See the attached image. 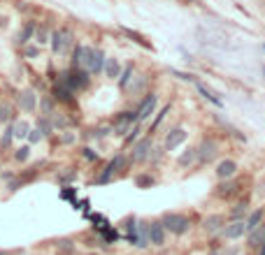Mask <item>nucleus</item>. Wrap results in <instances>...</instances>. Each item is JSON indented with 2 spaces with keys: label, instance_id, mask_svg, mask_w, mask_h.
I'll use <instances>...</instances> for the list:
<instances>
[{
  "label": "nucleus",
  "instance_id": "nucleus-1",
  "mask_svg": "<svg viewBox=\"0 0 265 255\" xmlns=\"http://www.w3.org/2000/svg\"><path fill=\"white\" fill-rule=\"evenodd\" d=\"M61 84H65V86L72 88L77 93V91H84L88 86V74L84 72L82 67H72V70L61 74Z\"/></svg>",
  "mask_w": 265,
  "mask_h": 255
},
{
  "label": "nucleus",
  "instance_id": "nucleus-2",
  "mask_svg": "<svg viewBox=\"0 0 265 255\" xmlns=\"http://www.w3.org/2000/svg\"><path fill=\"white\" fill-rule=\"evenodd\" d=\"M161 223H163L165 230H170L172 235H177V237H182L184 232H189V228H191L189 216H184V214H165Z\"/></svg>",
  "mask_w": 265,
  "mask_h": 255
},
{
  "label": "nucleus",
  "instance_id": "nucleus-3",
  "mask_svg": "<svg viewBox=\"0 0 265 255\" xmlns=\"http://www.w3.org/2000/svg\"><path fill=\"white\" fill-rule=\"evenodd\" d=\"M72 40H75V35L70 28H61V30H54L49 42H51V51L54 54H65L70 47H72Z\"/></svg>",
  "mask_w": 265,
  "mask_h": 255
},
{
  "label": "nucleus",
  "instance_id": "nucleus-4",
  "mask_svg": "<svg viewBox=\"0 0 265 255\" xmlns=\"http://www.w3.org/2000/svg\"><path fill=\"white\" fill-rule=\"evenodd\" d=\"M156 102H158L156 93H149L147 98H144V102L140 105V109H137V123L147 121V119H149V116L156 112Z\"/></svg>",
  "mask_w": 265,
  "mask_h": 255
},
{
  "label": "nucleus",
  "instance_id": "nucleus-5",
  "mask_svg": "<svg viewBox=\"0 0 265 255\" xmlns=\"http://www.w3.org/2000/svg\"><path fill=\"white\" fill-rule=\"evenodd\" d=\"M151 155V137H142V139L135 141L133 146V160L135 162H142Z\"/></svg>",
  "mask_w": 265,
  "mask_h": 255
},
{
  "label": "nucleus",
  "instance_id": "nucleus-6",
  "mask_svg": "<svg viewBox=\"0 0 265 255\" xmlns=\"http://www.w3.org/2000/svg\"><path fill=\"white\" fill-rule=\"evenodd\" d=\"M19 107H21V112H26V114H33L35 112V107H37V95H35L33 88H26V91L19 93Z\"/></svg>",
  "mask_w": 265,
  "mask_h": 255
},
{
  "label": "nucleus",
  "instance_id": "nucleus-7",
  "mask_svg": "<svg viewBox=\"0 0 265 255\" xmlns=\"http://www.w3.org/2000/svg\"><path fill=\"white\" fill-rule=\"evenodd\" d=\"M186 137H189V132H186L184 128H175V130H170L168 137H165V151H175L177 146H182L184 141H186Z\"/></svg>",
  "mask_w": 265,
  "mask_h": 255
},
{
  "label": "nucleus",
  "instance_id": "nucleus-8",
  "mask_svg": "<svg viewBox=\"0 0 265 255\" xmlns=\"http://www.w3.org/2000/svg\"><path fill=\"white\" fill-rule=\"evenodd\" d=\"M196 151H198V160H200V162H210L212 158L217 155L219 144L214 139H203V144H200Z\"/></svg>",
  "mask_w": 265,
  "mask_h": 255
},
{
  "label": "nucleus",
  "instance_id": "nucleus-9",
  "mask_svg": "<svg viewBox=\"0 0 265 255\" xmlns=\"http://www.w3.org/2000/svg\"><path fill=\"white\" fill-rule=\"evenodd\" d=\"M245 235H247V221H245V218L233 221L231 225H226V228H224L226 239H240V237H245Z\"/></svg>",
  "mask_w": 265,
  "mask_h": 255
},
{
  "label": "nucleus",
  "instance_id": "nucleus-10",
  "mask_svg": "<svg viewBox=\"0 0 265 255\" xmlns=\"http://www.w3.org/2000/svg\"><path fill=\"white\" fill-rule=\"evenodd\" d=\"M54 100L56 102H63V105H72V102H75V91L58 81V84L54 86Z\"/></svg>",
  "mask_w": 265,
  "mask_h": 255
},
{
  "label": "nucleus",
  "instance_id": "nucleus-11",
  "mask_svg": "<svg viewBox=\"0 0 265 255\" xmlns=\"http://www.w3.org/2000/svg\"><path fill=\"white\" fill-rule=\"evenodd\" d=\"M149 244L151 246H163L165 244V228L161 221L149 225Z\"/></svg>",
  "mask_w": 265,
  "mask_h": 255
},
{
  "label": "nucleus",
  "instance_id": "nucleus-12",
  "mask_svg": "<svg viewBox=\"0 0 265 255\" xmlns=\"http://www.w3.org/2000/svg\"><path fill=\"white\" fill-rule=\"evenodd\" d=\"M235 172H238V162L231 160V158H226V160H221L217 165V176L219 179H233Z\"/></svg>",
  "mask_w": 265,
  "mask_h": 255
},
{
  "label": "nucleus",
  "instance_id": "nucleus-13",
  "mask_svg": "<svg viewBox=\"0 0 265 255\" xmlns=\"http://www.w3.org/2000/svg\"><path fill=\"white\" fill-rule=\"evenodd\" d=\"M224 225H226V218L221 214H212V216H207L203 221V228H205V232H219V230H224Z\"/></svg>",
  "mask_w": 265,
  "mask_h": 255
},
{
  "label": "nucleus",
  "instance_id": "nucleus-14",
  "mask_svg": "<svg viewBox=\"0 0 265 255\" xmlns=\"http://www.w3.org/2000/svg\"><path fill=\"white\" fill-rule=\"evenodd\" d=\"M105 54H102L100 49H93V56H91V61H88V72H93V74H100L105 72Z\"/></svg>",
  "mask_w": 265,
  "mask_h": 255
},
{
  "label": "nucleus",
  "instance_id": "nucleus-15",
  "mask_svg": "<svg viewBox=\"0 0 265 255\" xmlns=\"http://www.w3.org/2000/svg\"><path fill=\"white\" fill-rule=\"evenodd\" d=\"M238 181H231V179H221V183L217 186V195L219 197H231V195L238 193Z\"/></svg>",
  "mask_w": 265,
  "mask_h": 255
},
{
  "label": "nucleus",
  "instance_id": "nucleus-16",
  "mask_svg": "<svg viewBox=\"0 0 265 255\" xmlns=\"http://www.w3.org/2000/svg\"><path fill=\"white\" fill-rule=\"evenodd\" d=\"M105 74H107L109 79H119V74H121V63L116 61V58H107V61H105Z\"/></svg>",
  "mask_w": 265,
  "mask_h": 255
},
{
  "label": "nucleus",
  "instance_id": "nucleus-17",
  "mask_svg": "<svg viewBox=\"0 0 265 255\" xmlns=\"http://www.w3.org/2000/svg\"><path fill=\"white\" fill-rule=\"evenodd\" d=\"M121 33L126 35V37H130V40L135 42V44H140V47H142V49H151V44H149V42H147V40H144V37H142V35H140V33H137V30H130V28L121 26Z\"/></svg>",
  "mask_w": 265,
  "mask_h": 255
},
{
  "label": "nucleus",
  "instance_id": "nucleus-18",
  "mask_svg": "<svg viewBox=\"0 0 265 255\" xmlns=\"http://www.w3.org/2000/svg\"><path fill=\"white\" fill-rule=\"evenodd\" d=\"M126 165H128V158L123 153H116L114 158L107 162V167L112 169V172H121V169H126Z\"/></svg>",
  "mask_w": 265,
  "mask_h": 255
},
{
  "label": "nucleus",
  "instance_id": "nucleus-19",
  "mask_svg": "<svg viewBox=\"0 0 265 255\" xmlns=\"http://www.w3.org/2000/svg\"><path fill=\"white\" fill-rule=\"evenodd\" d=\"M261 221H263V209H256V211H252V214H249V218H247V232H252V230L259 228Z\"/></svg>",
  "mask_w": 265,
  "mask_h": 255
},
{
  "label": "nucleus",
  "instance_id": "nucleus-20",
  "mask_svg": "<svg viewBox=\"0 0 265 255\" xmlns=\"http://www.w3.org/2000/svg\"><path fill=\"white\" fill-rule=\"evenodd\" d=\"M247 235H249V246H252V249H256V246H261V242H263L265 239V228H256V230H252V232H247Z\"/></svg>",
  "mask_w": 265,
  "mask_h": 255
},
{
  "label": "nucleus",
  "instance_id": "nucleus-21",
  "mask_svg": "<svg viewBox=\"0 0 265 255\" xmlns=\"http://www.w3.org/2000/svg\"><path fill=\"white\" fill-rule=\"evenodd\" d=\"M196 88H198V93L203 95L205 100H210V102H212V105H217V107H221V105H224V102L219 100V98H217V95H214V93H212L210 88H205V86H203V84H198V81H196Z\"/></svg>",
  "mask_w": 265,
  "mask_h": 255
},
{
  "label": "nucleus",
  "instance_id": "nucleus-22",
  "mask_svg": "<svg viewBox=\"0 0 265 255\" xmlns=\"http://www.w3.org/2000/svg\"><path fill=\"white\" fill-rule=\"evenodd\" d=\"M35 28H37V26H35L33 21H28L26 26L21 28V33H19V44H26V42L33 37V35H35Z\"/></svg>",
  "mask_w": 265,
  "mask_h": 255
},
{
  "label": "nucleus",
  "instance_id": "nucleus-23",
  "mask_svg": "<svg viewBox=\"0 0 265 255\" xmlns=\"http://www.w3.org/2000/svg\"><path fill=\"white\" fill-rule=\"evenodd\" d=\"M12 128H14V137H16V139H23V137H28V132H30V126H28L26 121H16Z\"/></svg>",
  "mask_w": 265,
  "mask_h": 255
},
{
  "label": "nucleus",
  "instance_id": "nucleus-24",
  "mask_svg": "<svg viewBox=\"0 0 265 255\" xmlns=\"http://www.w3.org/2000/svg\"><path fill=\"white\" fill-rule=\"evenodd\" d=\"M49 37H51V33L47 30V26H37V28H35V42H37L40 47H42V44H47Z\"/></svg>",
  "mask_w": 265,
  "mask_h": 255
},
{
  "label": "nucleus",
  "instance_id": "nucleus-25",
  "mask_svg": "<svg viewBox=\"0 0 265 255\" xmlns=\"http://www.w3.org/2000/svg\"><path fill=\"white\" fill-rule=\"evenodd\" d=\"M130 79H133V65H126L121 70V74H119V86L126 88L130 84Z\"/></svg>",
  "mask_w": 265,
  "mask_h": 255
},
{
  "label": "nucleus",
  "instance_id": "nucleus-26",
  "mask_svg": "<svg viewBox=\"0 0 265 255\" xmlns=\"http://www.w3.org/2000/svg\"><path fill=\"white\" fill-rule=\"evenodd\" d=\"M196 158H198V151H196V148H189L184 155H179V165H182V167H186V165H191Z\"/></svg>",
  "mask_w": 265,
  "mask_h": 255
},
{
  "label": "nucleus",
  "instance_id": "nucleus-27",
  "mask_svg": "<svg viewBox=\"0 0 265 255\" xmlns=\"http://www.w3.org/2000/svg\"><path fill=\"white\" fill-rule=\"evenodd\" d=\"M135 186L137 188H151V186H154V179H151L149 174H140V176H135Z\"/></svg>",
  "mask_w": 265,
  "mask_h": 255
},
{
  "label": "nucleus",
  "instance_id": "nucleus-28",
  "mask_svg": "<svg viewBox=\"0 0 265 255\" xmlns=\"http://www.w3.org/2000/svg\"><path fill=\"white\" fill-rule=\"evenodd\" d=\"M12 139H14V128L9 126L5 130V134H2V139H0V148H7L9 144H12Z\"/></svg>",
  "mask_w": 265,
  "mask_h": 255
},
{
  "label": "nucleus",
  "instance_id": "nucleus-29",
  "mask_svg": "<svg viewBox=\"0 0 265 255\" xmlns=\"http://www.w3.org/2000/svg\"><path fill=\"white\" fill-rule=\"evenodd\" d=\"M247 211H249V209H247V202H242V204H238V207L233 209L231 216L235 218V221H240V218H245V216H247Z\"/></svg>",
  "mask_w": 265,
  "mask_h": 255
},
{
  "label": "nucleus",
  "instance_id": "nucleus-30",
  "mask_svg": "<svg viewBox=\"0 0 265 255\" xmlns=\"http://www.w3.org/2000/svg\"><path fill=\"white\" fill-rule=\"evenodd\" d=\"M37 128H40L42 134H51V123H49V116H42L37 121Z\"/></svg>",
  "mask_w": 265,
  "mask_h": 255
},
{
  "label": "nucleus",
  "instance_id": "nucleus-31",
  "mask_svg": "<svg viewBox=\"0 0 265 255\" xmlns=\"http://www.w3.org/2000/svg\"><path fill=\"white\" fill-rule=\"evenodd\" d=\"M28 155H30V148L28 146H21L16 153H14V160H19V162H26L28 160Z\"/></svg>",
  "mask_w": 265,
  "mask_h": 255
},
{
  "label": "nucleus",
  "instance_id": "nucleus-32",
  "mask_svg": "<svg viewBox=\"0 0 265 255\" xmlns=\"http://www.w3.org/2000/svg\"><path fill=\"white\" fill-rule=\"evenodd\" d=\"M168 112H170V107H163L161 112H158V114H156V119H154V123H151V130H156V128L161 126V121L165 119V114H168Z\"/></svg>",
  "mask_w": 265,
  "mask_h": 255
},
{
  "label": "nucleus",
  "instance_id": "nucleus-33",
  "mask_svg": "<svg viewBox=\"0 0 265 255\" xmlns=\"http://www.w3.org/2000/svg\"><path fill=\"white\" fill-rule=\"evenodd\" d=\"M56 246H58V251H61V253H65V255L72 251V242H70V239H61Z\"/></svg>",
  "mask_w": 265,
  "mask_h": 255
},
{
  "label": "nucleus",
  "instance_id": "nucleus-34",
  "mask_svg": "<svg viewBox=\"0 0 265 255\" xmlns=\"http://www.w3.org/2000/svg\"><path fill=\"white\" fill-rule=\"evenodd\" d=\"M42 114H44V116L54 114V105H51V100H49V98H44V100H42Z\"/></svg>",
  "mask_w": 265,
  "mask_h": 255
},
{
  "label": "nucleus",
  "instance_id": "nucleus-35",
  "mask_svg": "<svg viewBox=\"0 0 265 255\" xmlns=\"http://www.w3.org/2000/svg\"><path fill=\"white\" fill-rule=\"evenodd\" d=\"M42 137H44V134L40 132V128H37V130H30V132H28V141H30V144H37V141H40Z\"/></svg>",
  "mask_w": 265,
  "mask_h": 255
},
{
  "label": "nucleus",
  "instance_id": "nucleus-36",
  "mask_svg": "<svg viewBox=\"0 0 265 255\" xmlns=\"http://www.w3.org/2000/svg\"><path fill=\"white\" fill-rule=\"evenodd\" d=\"M23 56H26V58H35V56H40V44H37V47H26V49H23Z\"/></svg>",
  "mask_w": 265,
  "mask_h": 255
},
{
  "label": "nucleus",
  "instance_id": "nucleus-37",
  "mask_svg": "<svg viewBox=\"0 0 265 255\" xmlns=\"http://www.w3.org/2000/svg\"><path fill=\"white\" fill-rule=\"evenodd\" d=\"M75 176H77V169H70V172H65V174H61V179H58V181H61V183H68V181H72Z\"/></svg>",
  "mask_w": 265,
  "mask_h": 255
},
{
  "label": "nucleus",
  "instance_id": "nucleus-38",
  "mask_svg": "<svg viewBox=\"0 0 265 255\" xmlns=\"http://www.w3.org/2000/svg\"><path fill=\"white\" fill-rule=\"evenodd\" d=\"M175 77H179V79H184V81H196V77L193 74H186V72H179V70H170Z\"/></svg>",
  "mask_w": 265,
  "mask_h": 255
},
{
  "label": "nucleus",
  "instance_id": "nucleus-39",
  "mask_svg": "<svg viewBox=\"0 0 265 255\" xmlns=\"http://www.w3.org/2000/svg\"><path fill=\"white\" fill-rule=\"evenodd\" d=\"M102 239H105L107 244H112V242H116L119 237H116V232H112V230H105V235H102Z\"/></svg>",
  "mask_w": 265,
  "mask_h": 255
},
{
  "label": "nucleus",
  "instance_id": "nucleus-40",
  "mask_svg": "<svg viewBox=\"0 0 265 255\" xmlns=\"http://www.w3.org/2000/svg\"><path fill=\"white\" fill-rule=\"evenodd\" d=\"M137 132H140V128L137 126H133V130H130V134L126 137V144H133V141L137 139Z\"/></svg>",
  "mask_w": 265,
  "mask_h": 255
},
{
  "label": "nucleus",
  "instance_id": "nucleus-41",
  "mask_svg": "<svg viewBox=\"0 0 265 255\" xmlns=\"http://www.w3.org/2000/svg\"><path fill=\"white\" fill-rule=\"evenodd\" d=\"M84 158H86V160H98V153H95L93 148H84Z\"/></svg>",
  "mask_w": 265,
  "mask_h": 255
},
{
  "label": "nucleus",
  "instance_id": "nucleus-42",
  "mask_svg": "<svg viewBox=\"0 0 265 255\" xmlns=\"http://www.w3.org/2000/svg\"><path fill=\"white\" fill-rule=\"evenodd\" d=\"M7 119H9V107L0 105V121H7Z\"/></svg>",
  "mask_w": 265,
  "mask_h": 255
},
{
  "label": "nucleus",
  "instance_id": "nucleus-43",
  "mask_svg": "<svg viewBox=\"0 0 265 255\" xmlns=\"http://www.w3.org/2000/svg\"><path fill=\"white\" fill-rule=\"evenodd\" d=\"M72 141H75V134H65L63 137V144H72Z\"/></svg>",
  "mask_w": 265,
  "mask_h": 255
},
{
  "label": "nucleus",
  "instance_id": "nucleus-44",
  "mask_svg": "<svg viewBox=\"0 0 265 255\" xmlns=\"http://www.w3.org/2000/svg\"><path fill=\"white\" fill-rule=\"evenodd\" d=\"M259 255H265V239H263V246L259 249Z\"/></svg>",
  "mask_w": 265,
  "mask_h": 255
},
{
  "label": "nucleus",
  "instance_id": "nucleus-45",
  "mask_svg": "<svg viewBox=\"0 0 265 255\" xmlns=\"http://www.w3.org/2000/svg\"><path fill=\"white\" fill-rule=\"evenodd\" d=\"M0 255H12V253L9 251H0Z\"/></svg>",
  "mask_w": 265,
  "mask_h": 255
},
{
  "label": "nucleus",
  "instance_id": "nucleus-46",
  "mask_svg": "<svg viewBox=\"0 0 265 255\" xmlns=\"http://www.w3.org/2000/svg\"><path fill=\"white\" fill-rule=\"evenodd\" d=\"M263 79H265V65H263Z\"/></svg>",
  "mask_w": 265,
  "mask_h": 255
},
{
  "label": "nucleus",
  "instance_id": "nucleus-47",
  "mask_svg": "<svg viewBox=\"0 0 265 255\" xmlns=\"http://www.w3.org/2000/svg\"><path fill=\"white\" fill-rule=\"evenodd\" d=\"M191 2H198V0H191Z\"/></svg>",
  "mask_w": 265,
  "mask_h": 255
},
{
  "label": "nucleus",
  "instance_id": "nucleus-48",
  "mask_svg": "<svg viewBox=\"0 0 265 255\" xmlns=\"http://www.w3.org/2000/svg\"><path fill=\"white\" fill-rule=\"evenodd\" d=\"M212 255H217V253H212Z\"/></svg>",
  "mask_w": 265,
  "mask_h": 255
},
{
  "label": "nucleus",
  "instance_id": "nucleus-49",
  "mask_svg": "<svg viewBox=\"0 0 265 255\" xmlns=\"http://www.w3.org/2000/svg\"><path fill=\"white\" fill-rule=\"evenodd\" d=\"M263 49H265V44H263Z\"/></svg>",
  "mask_w": 265,
  "mask_h": 255
}]
</instances>
